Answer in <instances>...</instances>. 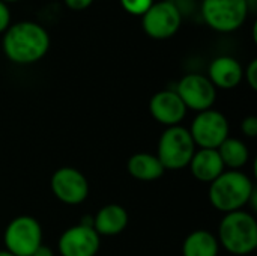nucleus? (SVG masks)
Masks as SVG:
<instances>
[{
    "instance_id": "nucleus-1",
    "label": "nucleus",
    "mask_w": 257,
    "mask_h": 256,
    "mask_svg": "<svg viewBox=\"0 0 257 256\" xmlns=\"http://www.w3.org/2000/svg\"><path fill=\"white\" fill-rule=\"evenodd\" d=\"M5 56L17 65L39 62L50 48V35L35 21H18L11 24L2 41Z\"/></svg>"
},
{
    "instance_id": "nucleus-2",
    "label": "nucleus",
    "mask_w": 257,
    "mask_h": 256,
    "mask_svg": "<svg viewBox=\"0 0 257 256\" xmlns=\"http://www.w3.org/2000/svg\"><path fill=\"white\" fill-rule=\"evenodd\" d=\"M254 192V183L245 172L224 170L215 181L209 184L208 198L217 211L229 214L244 210Z\"/></svg>"
},
{
    "instance_id": "nucleus-3",
    "label": "nucleus",
    "mask_w": 257,
    "mask_h": 256,
    "mask_svg": "<svg viewBox=\"0 0 257 256\" xmlns=\"http://www.w3.org/2000/svg\"><path fill=\"white\" fill-rule=\"evenodd\" d=\"M220 247L235 256H247L257 249V220L245 210L224 214L218 225Z\"/></svg>"
},
{
    "instance_id": "nucleus-4",
    "label": "nucleus",
    "mask_w": 257,
    "mask_h": 256,
    "mask_svg": "<svg viewBox=\"0 0 257 256\" xmlns=\"http://www.w3.org/2000/svg\"><path fill=\"white\" fill-rule=\"evenodd\" d=\"M197 146L188 131L182 125L169 127L158 139L157 157L166 170H181L188 167Z\"/></svg>"
},
{
    "instance_id": "nucleus-5",
    "label": "nucleus",
    "mask_w": 257,
    "mask_h": 256,
    "mask_svg": "<svg viewBox=\"0 0 257 256\" xmlns=\"http://www.w3.org/2000/svg\"><path fill=\"white\" fill-rule=\"evenodd\" d=\"M250 5L247 0H203L202 18L215 32L230 33L247 20Z\"/></svg>"
},
{
    "instance_id": "nucleus-6",
    "label": "nucleus",
    "mask_w": 257,
    "mask_h": 256,
    "mask_svg": "<svg viewBox=\"0 0 257 256\" xmlns=\"http://www.w3.org/2000/svg\"><path fill=\"white\" fill-rule=\"evenodd\" d=\"M42 226L32 216L12 219L3 234L5 249L15 256H32L42 246Z\"/></svg>"
},
{
    "instance_id": "nucleus-7",
    "label": "nucleus",
    "mask_w": 257,
    "mask_h": 256,
    "mask_svg": "<svg viewBox=\"0 0 257 256\" xmlns=\"http://www.w3.org/2000/svg\"><path fill=\"white\" fill-rule=\"evenodd\" d=\"M188 131L199 149H218L229 137L230 127L227 118L212 107L197 113Z\"/></svg>"
},
{
    "instance_id": "nucleus-8",
    "label": "nucleus",
    "mask_w": 257,
    "mask_h": 256,
    "mask_svg": "<svg viewBox=\"0 0 257 256\" xmlns=\"http://www.w3.org/2000/svg\"><path fill=\"white\" fill-rule=\"evenodd\" d=\"M182 15L179 8L170 2H154V5L142 15L143 32L152 39H169L179 30Z\"/></svg>"
},
{
    "instance_id": "nucleus-9",
    "label": "nucleus",
    "mask_w": 257,
    "mask_h": 256,
    "mask_svg": "<svg viewBox=\"0 0 257 256\" xmlns=\"http://www.w3.org/2000/svg\"><path fill=\"white\" fill-rule=\"evenodd\" d=\"M176 94L182 100L187 110L197 113L214 107L217 100V89L203 74H187L176 84Z\"/></svg>"
},
{
    "instance_id": "nucleus-10",
    "label": "nucleus",
    "mask_w": 257,
    "mask_h": 256,
    "mask_svg": "<svg viewBox=\"0 0 257 256\" xmlns=\"http://www.w3.org/2000/svg\"><path fill=\"white\" fill-rule=\"evenodd\" d=\"M53 195L65 205H80L89 196V181L86 175L71 166L54 170L50 180Z\"/></svg>"
},
{
    "instance_id": "nucleus-11",
    "label": "nucleus",
    "mask_w": 257,
    "mask_h": 256,
    "mask_svg": "<svg viewBox=\"0 0 257 256\" xmlns=\"http://www.w3.org/2000/svg\"><path fill=\"white\" fill-rule=\"evenodd\" d=\"M101 249V237L93 228L75 225L68 228L57 241L60 256H96Z\"/></svg>"
},
{
    "instance_id": "nucleus-12",
    "label": "nucleus",
    "mask_w": 257,
    "mask_h": 256,
    "mask_svg": "<svg viewBox=\"0 0 257 256\" xmlns=\"http://www.w3.org/2000/svg\"><path fill=\"white\" fill-rule=\"evenodd\" d=\"M187 107L176 94V91L164 89L152 95L149 101L151 116L166 128L181 125L187 116Z\"/></svg>"
},
{
    "instance_id": "nucleus-13",
    "label": "nucleus",
    "mask_w": 257,
    "mask_h": 256,
    "mask_svg": "<svg viewBox=\"0 0 257 256\" xmlns=\"http://www.w3.org/2000/svg\"><path fill=\"white\" fill-rule=\"evenodd\" d=\"M206 77L215 89L229 91L235 89L242 81L244 68L239 60L232 56H218L211 62Z\"/></svg>"
},
{
    "instance_id": "nucleus-14",
    "label": "nucleus",
    "mask_w": 257,
    "mask_h": 256,
    "mask_svg": "<svg viewBox=\"0 0 257 256\" xmlns=\"http://www.w3.org/2000/svg\"><path fill=\"white\" fill-rule=\"evenodd\" d=\"M128 222V211L122 205L108 204L93 216V229L99 237H116L126 229Z\"/></svg>"
},
{
    "instance_id": "nucleus-15",
    "label": "nucleus",
    "mask_w": 257,
    "mask_h": 256,
    "mask_svg": "<svg viewBox=\"0 0 257 256\" xmlns=\"http://www.w3.org/2000/svg\"><path fill=\"white\" fill-rule=\"evenodd\" d=\"M188 169L197 181L206 184L215 181L226 170L217 149H199V148L196 149L188 164Z\"/></svg>"
},
{
    "instance_id": "nucleus-16",
    "label": "nucleus",
    "mask_w": 257,
    "mask_h": 256,
    "mask_svg": "<svg viewBox=\"0 0 257 256\" xmlns=\"http://www.w3.org/2000/svg\"><path fill=\"white\" fill-rule=\"evenodd\" d=\"M126 169H128V174L134 180L143 181V183L157 181L166 172V169L160 163L158 157L155 154H149V152H137V154H133L128 158Z\"/></svg>"
},
{
    "instance_id": "nucleus-17",
    "label": "nucleus",
    "mask_w": 257,
    "mask_h": 256,
    "mask_svg": "<svg viewBox=\"0 0 257 256\" xmlns=\"http://www.w3.org/2000/svg\"><path fill=\"white\" fill-rule=\"evenodd\" d=\"M218 240L206 229L190 232L182 243V256H218Z\"/></svg>"
},
{
    "instance_id": "nucleus-18",
    "label": "nucleus",
    "mask_w": 257,
    "mask_h": 256,
    "mask_svg": "<svg viewBox=\"0 0 257 256\" xmlns=\"http://www.w3.org/2000/svg\"><path fill=\"white\" fill-rule=\"evenodd\" d=\"M220 154V158L226 169L229 170H241L247 166L250 160V151L244 140L238 137H227L220 148L217 149Z\"/></svg>"
},
{
    "instance_id": "nucleus-19",
    "label": "nucleus",
    "mask_w": 257,
    "mask_h": 256,
    "mask_svg": "<svg viewBox=\"0 0 257 256\" xmlns=\"http://www.w3.org/2000/svg\"><path fill=\"white\" fill-rule=\"evenodd\" d=\"M123 11L128 12L130 15L142 17L152 5L155 0H119Z\"/></svg>"
},
{
    "instance_id": "nucleus-20",
    "label": "nucleus",
    "mask_w": 257,
    "mask_h": 256,
    "mask_svg": "<svg viewBox=\"0 0 257 256\" xmlns=\"http://www.w3.org/2000/svg\"><path fill=\"white\" fill-rule=\"evenodd\" d=\"M241 133L248 137V139H256L257 137V116H245L241 121Z\"/></svg>"
},
{
    "instance_id": "nucleus-21",
    "label": "nucleus",
    "mask_w": 257,
    "mask_h": 256,
    "mask_svg": "<svg viewBox=\"0 0 257 256\" xmlns=\"http://www.w3.org/2000/svg\"><path fill=\"white\" fill-rule=\"evenodd\" d=\"M244 77H245V81L248 83V86H250L253 91H256L257 89V60L256 59H253V60L247 65V68H245V71H244Z\"/></svg>"
},
{
    "instance_id": "nucleus-22",
    "label": "nucleus",
    "mask_w": 257,
    "mask_h": 256,
    "mask_svg": "<svg viewBox=\"0 0 257 256\" xmlns=\"http://www.w3.org/2000/svg\"><path fill=\"white\" fill-rule=\"evenodd\" d=\"M11 26V11L5 2L0 0V33H5Z\"/></svg>"
},
{
    "instance_id": "nucleus-23",
    "label": "nucleus",
    "mask_w": 257,
    "mask_h": 256,
    "mask_svg": "<svg viewBox=\"0 0 257 256\" xmlns=\"http://www.w3.org/2000/svg\"><path fill=\"white\" fill-rule=\"evenodd\" d=\"M71 11H86L95 0H63Z\"/></svg>"
},
{
    "instance_id": "nucleus-24",
    "label": "nucleus",
    "mask_w": 257,
    "mask_h": 256,
    "mask_svg": "<svg viewBox=\"0 0 257 256\" xmlns=\"http://www.w3.org/2000/svg\"><path fill=\"white\" fill-rule=\"evenodd\" d=\"M32 256H54V253H53V250H51L48 246H44V244H42V246H41V247H39Z\"/></svg>"
},
{
    "instance_id": "nucleus-25",
    "label": "nucleus",
    "mask_w": 257,
    "mask_h": 256,
    "mask_svg": "<svg viewBox=\"0 0 257 256\" xmlns=\"http://www.w3.org/2000/svg\"><path fill=\"white\" fill-rule=\"evenodd\" d=\"M0 256H15V255H12V253H11V252H8L6 249H2V250H0Z\"/></svg>"
},
{
    "instance_id": "nucleus-26",
    "label": "nucleus",
    "mask_w": 257,
    "mask_h": 256,
    "mask_svg": "<svg viewBox=\"0 0 257 256\" xmlns=\"http://www.w3.org/2000/svg\"><path fill=\"white\" fill-rule=\"evenodd\" d=\"M2 2H5L8 5V3H14V2H18V0H2Z\"/></svg>"
}]
</instances>
